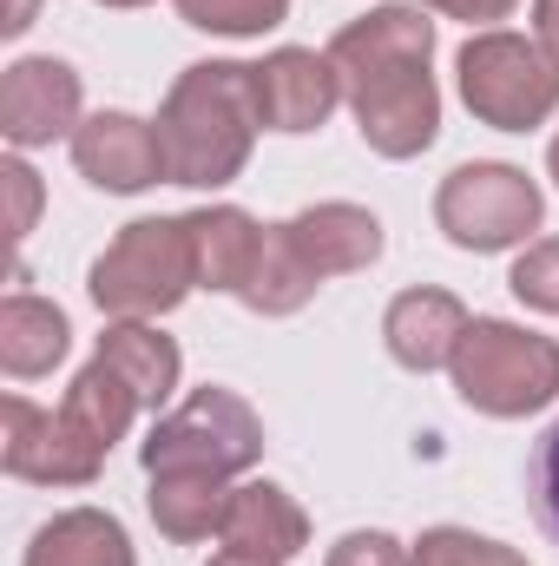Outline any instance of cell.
Instances as JSON below:
<instances>
[{
  "mask_svg": "<svg viewBox=\"0 0 559 566\" xmlns=\"http://www.w3.org/2000/svg\"><path fill=\"white\" fill-rule=\"evenodd\" d=\"M342 73V99L356 133L376 158H421L441 139V86H434V20L415 0L369 7L362 20L336 27L323 46Z\"/></svg>",
  "mask_w": 559,
  "mask_h": 566,
  "instance_id": "cell-1",
  "label": "cell"
},
{
  "mask_svg": "<svg viewBox=\"0 0 559 566\" xmlns=\"http://www.w3.org/2000/svg\"><path fill=\"white\" fill-rule=\"evenodd\" d=\"M257 133H264V113H257V80L244 60L184 66L158 106L165 171L171 185H191V191H224L231 178H244Z\"/></svg>",
  "mask_w": 559,
  "mask_h": 566,
  "instance_id": "cell-2",
  "label": "cell"
},
{
  "mask_svg": "<svg viewBox=\"0 0 559 566\" xmlns=\"http://www.w3.org/2000/svg\"><path fill=\"white\" fill-rule=\"evenodd\" d=\"M198 290V244L184 218H133L86 271L106 323H158Z\"/></svg>",
  "mask_w": 559,
  "mask_h": 566,
  "instance_id": "cell-3",
  "label": "cell"
},
{
  "mask_svg": "<svg viewBox=\"0 0 559 566\" xmlns=\"http://www.w3.org/2000/svg\"><path fill=\"white\" fill-rule=\"evenodd\" d=\"M447 376L474 416L520 422V416H540L547 402H559V343L527 323H507V316H474L461 329Z\"/></svg>",
  "mask_w": 559,
  "mask_h": 566,
  "instance_id": "cell-4",
  "label": "cell"
},
{
  "mask_svg": "<svg viewBox=\"0 0 559 566\" xmlns=\"http://www.w3.org/2000/svg\"><path fill=\"white\" fill-rule=\"evenodd\" d=\"M454 86H461V106L494 133H534L559 113V66L534 33H514V27L467 33L454 53Z\"/></svg>",
  "mask_w": 559,
  "mask_h": 566,
  "instance_id": "cell-5",
  "label": "cell"
},
{
  "mask_svg": "<svg viewBox=\"0 0 559 566\" xmlns=\"http://www.w3.org/2000/svg\"><path fill=\"white\" fill-rule=\"evenodd\" d=\"M145 474H218L238 481L264 461V416L238 389H191L171 416H158L139 448Z\"/></svg>",
  "mask_w": 559,
  "mask_h": 566,
  "instance_id": "cell-6",
  "label": "cell"
},
{
  "mask_svg": "<svg viewBox=\"0 0 559 566\" xmlns=\"http://www.w3.org/2000/svg\"><path fill=\"white\" fill-rule=\"evenodd\" d=\"M547 218V198L540 185L507 165V158H474V165H454L434 191V224L454 251H474V258H494V251H520Z\"/></svg>",
  "mask_w": 559,
  "mask_h": 566,
  "instance_id": "cell-7",
  "label": "cell"
},
{
  "mask_svg": "<svg viewBox=\"0 0 559 566\" xmlns=\"http://www.w3.org/2000/svg\"><path fill=\"white\" fill-rule=\"evenodd\" d=\"M86 126V86L66 60L27 53L0 80V139L13 151H40L53 139H73Z\"/></svg>",
  "mask_w": 559,
  "mask_h": 566,
  "instance_id": "cell-8",
  "label": "cell"
},
{
  "mask_svg": "<svg viewBox=\"0 0 559 566\" xmlns=\"http://www.w3.org/2000/svg\"><path fill=\"white\" fill-rule=\"evenodd\" d=\"M0 468L33 488H93L106 454L86 448L60 409H33L27 396L0 402Z\"/></svg>",
  "mask_w": 559,
  "mask_h": 566,
  "instance_id": "cell-9",
  "label": "cell"
},
{
  "mask_svg": "<svg viewBox=\"0 0 559 566\" xmlns=\"http://www.w3.org/2000/svg\"><path fill=\"white\" fill-rule=\"evenodd\" d=\"M66 145H73L80 178L99 185V191H113V198H139L151 185H171L165 145H158V119H139V113H86V126Z\"/></svg>",
  "mask_w": 559,
  "mask_h": 566,
  "instance_id": "cell-10",
  "label": "cell"
},
{
  "mask_svg": "<svg viewBox=\"0 0 559 566\" xmlns=\"http://www.w3.org/2000/svg\"><path fill=\"white\" fill-rule=\"evenodd\" d=\"M251 80H257L264 133H316L342 106V73L316 46H277V53H264L251 66Z\"/></svg>",
  "mask_w": 559,
  "mask_h": 566,
  "instance_id": "cell-11",
  "label": "cell"
},
{
  "mask_svg": "<svg viewBox=\"0 0 559 566\" xmlns=\"http://www.w3.org/2000/svg\"><path fill=\"white\" fill-rule=\"evenodd\" d=\"M467 323H474V316H467V303H461L454 290L415 283V290H402V296L382 310V343H389V356H395L409 376H434V369L454 363Z\"/></svg>",
  "mask_w": 559,
  "mask_h": 566,
  "instance_id": "cell-12",
  "label": "cell"
},
{
  "mask_svg": "<svg viewBox=\"0 0 559 566\" xmlns=\"http://www.w3.org/2000/svg\"><path fill=\"white\" fill-rule=\"evenodd\" d=\"M289 244L303 251V264L316 277H356L382 258V218L369 205L329 198V205H309L289 218Z\"/></svg>",
  "mask_w": 559,
  "mask_h": 566,
  "instance_id": "cell-13",
  "label": "cell"
},
{
  "mask_svg": "<svg viewBox=\"0 0 559 566\" xmlns=\"http://www.w3.org/2000/svg\"><path fill=\"white\" fill-rule=\"evenodd\" d=\"M184 224L198 244V290L244 296V283L264 258V224L244 205H198V211H184Z\"/></svg>",
  "mask_w": 559,
  "mask_h": 566,
  "instance_id": "cell-14",
  "label": "cell"
},
{
  "mask_svg": "<svg viewBox=\"0 0 559 566\" xmlns=\"http://www.w3.org/2000/svg\"><path fill=\"white\" fill-rule=\"evenodd\" d=\"M218 541L283 566L309 547V514L283 494L277 481H244V488H231V507H224V534Z\"/></svg>",
  "mask_w": 559,
  "mask_h": 566,
  "instance_id": "cell-15",
  "label": "cell"
},
{
  "mask_svg": "<svg viewBox=\"0 0 559 566\" xmlns=\"http://www.w3.org/2000/svg\"><path fill=\"white\" fill-rule=\"evenodd\" d=\"M66 349H73L66 310L33 296V290H7V303H0V369L13 382H33L53 363H66Z\"/></svg>",
  "mask_w": 559,
  "mask_h": 566,
  "instance_id": "cell-16",
  "label": "cell"
},
{
  "mask_svg": "<svg viewBox=\"0 0 559 566\" xmlns=\"http://www.w3.org/2000/svg\"><path fill=\"white\" fill-rule=\"evenodd\" d=\"M20 566H139V554H133V534L119 527V514L66 507L27 541Z\"/></svg>",
  "mask_w": 559,
  "mask_h": 566,
  "instance_id": "cell-17",
  "label": "cell"
},
{
  "mask_svg": "<svg viewBox=\"0 0 559 566\" xmlns=\"http://www.w3.org/2000/svg\"><path fill=\"white\" fill-rule=\"evenodd\" d=\"M93 356H99L106 369H119V382L139 396V409H151V416L178 396L184 356H178V343H171L158 323H106V336H99Z\"/></svg>",
  "mask_w": 559,
  "mask_h": 566,
  "instance_id": "cell-18",
  "label": "cell"
},
{
  "mask_svg": "<svg viewBox=\"0 0 559 566\" xmlns=\"http://www.w3.org/2000/svg\"><path fill=\"white\" fill-rule=\"evenodd\" d=\"M151 527L178 547H198L211 534H224V507H231V481L218 474H151Z\"/></svg>",
  "mask_w": 559,
  "mask_h": 566,
  "instance_id": "cell-19",
  "label": "cell"
},
{
  "mask_svg": "<svg viewBox=\"0 0 559 566\" xmlns=\"http://www.w3.org/2000/svg\"><path fill=\"white\" fill-rule=\"evenodd\" d=\"M60 416H66V428H73L86 448L113 454V441H126V428H133V416H139V396L119 382V369H106V363L93 356V363L73 376V389H66Z\"/></svg>",
  "mask_w": 559,
  "mask_h": 566,
  "instance_id": "cell-20",
  "label": "cell"
},
{
  "mask_svg": "<svg viewBox=\"0 0 559 566\" xmlns=\"http://www.w3.org/2000/svg\"><path fill=\"white\" fill-rule=\"evenodd\" d=\"M316 271L303 264V251L289 244V224H264V258H257V271L244 283V310H257V316H296L309 296H316Z\"/></svg>",
  "mask_w": 559,
  "mask_h": 566,
  "instance_id": "cell-21",
  "label": "cell"
},
{
  "mask_svg": "<svg viewBox=\"0 0 559 566\" xmlns=\"http://www.w3.org/2000/svg\"><path fill=\"white\" fill-rule=\"evenodd\" d=\"M184 27L198 33H224V40H257L289 20V0H171Z\"/></svg>",
  "mask_w": 559,
  "mask_h": 566,
  "instance_id": "cell-22",
  "label": "cell"
},
{
  "mask_svg": "<svg viewBox=\"0 0 559 566\" xmlns=\"http://www.w3.org/2000/svg\"><path fill=\"white\" fill-rule=\"evenodd\" d=\"M409 566H527V554L507 541H487L474 527H428L409 547Z\"/></svg>",
  "mask_w": 559,
  "mask_h": 566,
  "instance_id": "cell-23",
  "label": "cell"
},
{
  "mask_svg": "<svg viewBox=\"0 0 559 566\" xmlns=\"http://www.w3.org/2000/svg\"><path fill=\"white\" fill-rule=\"evenodd\" d=\"M507 290H514L527 310H540V316H559V238H534V244L514 258V271H507Z\"/></svg>",
  "mask_w": 559,
  "mask_h": 566,
  "instance_id": "cell-24",
  "label": "cell"
},
{
  "mask_svg": "<svg viewBox=\"0 0 559 566\" xmlns=\"http://www.w3.org/2000/svg\"><path fill=\"white\" fill-rule=\"evenodd\" d=\"M527 494H534L540 534L559 541V422L540 434V448H534V461H527Z\"/></svg>",
  "mask_w": 559,
  "mask_h": 566,
  "instance_id": "cell-25",
  "label": "cell"
},
{
  "mask_svg": "<svg viewBox=\"0 0 559 566\" xmlns=\"http://www.w3.org/2000/svg\"><path fill=\"white\" fill-rule=\"evenodd\" d=\"M0 185H7V231L20 244L33 231V218H40V171L27 165V151H7L0 158Z\"/></svg>",
  "mask_w": 559,
  "mask_h": 566,
  "instance_id": "cell-26",
  "label": "cell"
},
{
  "mask_svg": "<svg viewBox=\"0 0 559 566\" xmlns=\"http://www.w3.org/2000/svg\"><path fill=\"white\" fill-rule=\"evenodd\" d=\"M323 566H409V547L395 534H382V527H356V534H342L329 547Z\"/></svg>",
  "mask_w": 559,
  "mask_h": 566,
  "instance_id": "cell-27",
  "label": "cell"
},
{
  "mask_svg": "<svg viewBox=\"0 0 559 566\" xmlns=\"http://www.w3.org/2000/svg\"><path fill=\"white\" fill-rule=\"evenodd\" d=\"M428 13H447V20H467V27H494V20H507L520 0H415Z\"/></svg>",
  "mask_w": 559,
  "mask_h": 566,
  "instance_id": "cell-28",
  "label": "cell"
},
{
  "mask_svg": "<svg viewBox=\"0 0 559 566\" xmlns=\"http://www.w3.org/2000/svg\"><path fill=\"white\" fill-rule=\"evenodd\" d=\"M534 40L547 46V60L559 66V0H534Z\"/></svg>",
  "mask_w": 559,
  "mask_h": 566,
  "instance_id": "cell-29",
  "label": "cell"
},
{
  "mask_svg": "<svg viewBox=\"0 0 559 566\" xmlns=\"http://www.w3.org/2000/svg\"><path fill=\"white\" fill-rule=\"evenodd\" d=\"M33 20H40V0H7V13H0V33H7V40H20Z\"/></svg>",
  "mask_w": 559,
  "mask_h": 566,
  "instance_id": "cell-30",
  "label": "cell"
},
{
  "mask_svg": "<svg viewBox=\"0 0 559 566\" xmlns=\"http://www.w3.org/2000/svg\"><path fill=\"white\" fill-rule=\"evenodd\" d=\"M204 566H277V560H264V554H244V547H224V554H211Z\"/></svg>",
  "mask_w": 559,
  "mask_h": 566,
  "instance_id": "cell-31",
  "label": "cell"
},
{
  "mask_svg": "<svg viewBox=\"0 0 559 566\" xmlns=\"http://www.w3.org/2000/svg\"><path fill=\"white\" fill-rule=\"evenodd\" d=\"M547 171H553V185H559V133H553V145H547Z\"/></svg>",
  "mask_w": 559,
  "mask_h": 566,
  "instance_id": "cell-32",
  "label": "cell"
},
{
  "mask_svg": "<svg viewBox=\"0 0 559 566\" xmlns=\"http://www.w3.org/2000/svg\"><path fill=\"white\" fill-rule=\"evenodd\" d=\"M93 7H119L126 13V7H151V0H93Z\"/></svg>",
  "mask_w": 559,
  "mask_h": 566,
  "instance_id": "cell-33",
  "label": "cell"
}]
</instances>
